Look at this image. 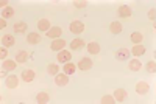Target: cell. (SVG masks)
Listing matches in <instances>:
<instances>
[{"label": "cell", "instance_id": "obj_1", "mask_svg": "<svg viewBox=\"0 0 156 104\" xmlns=\"http://www.w3.org/2000/svg\"><path fill=\"white\" fill-rule=\"evenodd\" d=\"M70 33H73V34H80V33H83V30H84V25H83V22H80V20H73L72 23H70Z\"/></svg>", "mask_w": 156, "mask_h": 104}, {"label": "cell", "instance_id": "obj_2", "mask_svg": "<svg viewBox=\"0 0 156 104\" xmlns=\"http://www.w3.org/2000/svg\"><path fill=\"white\" fill-rule=\"evenodd\" d=\"M5 86H6L8 89H16V87L19 86V78H17L16 75H9V76H6Z\"/></svg>", "mask_w": 156, "mask_h": 104}, {"label": "cell", "instance_id": "obj_3", "mask_svg": "<svg viewBox=\"0 0 156 104\" xmlns=\"http://www.w3.org/2000/svg\"><path fill=\"white\" fill-rule=\"evenodd\" d=\"M76 67L80 70H89L90 67H92V61H90V58H83V59L78 61Z\"/></svg>", "mask_w": 156, "mask_h": 104}, {"label": "cell", "instance_id": "obj_4", "mask_svg": "<svg viewBox=\"0 0 156 104\" xmlns=\"http://www.w3.org/2000/svg\"><path fill=\"white\" fill-rule=\"evenodd\" d=\"M148 90H150V86H148L147 82H144V81H139V82L136 84V92H137L139 95H147Z\"/></svg>", "mask_w": 156, "mask_h": 104}, {"label": "cell", "instance_id": "obj_5", "mask_svg": "<svg viewBox=\"0 0 156 104\" xmlns=\"http://www.w3.org/2000/svg\"><path fill=\"white\" fill-rule=\"evenodd\" d=\"M126 90H123V89H115L114 90V99L117 101V102H123L125 99H126Z\"/></svg>", "mask_w": 156, "mask_h": 104}, {"label": "cell", "instance_id": "obj_6", "mask_svg": "<svg viewBox=\"0 0 156 104\" xmlns=\"http://www.w3.org/2000/svg\"><path fill=\"white\" fill-rule=\"evenodd\" d=\"M55 82H56V86H67L69 84V78H67L66 73L55 75Z\"/></svg>", "mask_w": 156, "mask_h": 104}, {"label": "cell", "instance_id": "obj_7", "mask_svg": "<svg viewBox=\"0 0 156 104\" xmlns=\"http://www.w3.org/2000/svg\"><path fill=\"white\" fill-rule=\"evenodd\" d=\"M129 55H131V53H129L128 48H120V50L115 51V58L119 59V61H126Z\"/></svg>", "mask_w": 156, "mask_h": 104}, {"label": "cell", "instance_id": "obj_8", "mask_svg": "<svg viewBox=\"0 0 156 104\" xmlns=\"http://www.w3.org/2000/svg\"><path fill=\"white\" fill-rule=\"evenodd\" d=\"M64 47H66V41H62V39H58V41H53L50 45V48L53 51H61Z\"/></svg>", "mask_w": 156, "mask_h": 104}, {"label": "cell", "instance_id": "obj_9", "mask_svg": "<svg viewBox=\"0 0 156 104\" xmlns=\"http://www.w3.org/2000/svg\"><path fill=\"white\" fill-rule=\"evenodd\" d=\"M129 53L134 55V56H142V55L145 53V47L140 45V44H137V45H134L131 50H129Z\"/></svg>", "mask_w": 156, "mask_h": 104}, {"label": "cell", "instance_id": "obj_10", "mask_svg": "<svg viewBox=\"0 0 156 104\" xmlns=\"http://www.w3.org/2000/svg\"><path fill=\"white\" fill-rule=\"evenodd\" d=\"M70 58H72V55L69 53V51H66V50H61L59 53H58V61H59V62L66 64V62L70 61Z\"/></svg>", "mask_w": 156, "mask_h": 104}, {"label": "cell", "instance_id": "obj_11", "mask_svg": "<svg viewBox=\"0 0 156 104\" xmlns=\"http://www.w3.org/2000/svg\"><path fill=\"white\" fill-rule=\"evenodd\" d=\"M27 59H28V53L25 50H20V51H17V53H16V62L23 64V62H27Z\"/></svg>", "mask_w": 156, "mask_h": 104}, {"label": "cell", "instance_id": "obj_12", "mask_svg": "<svg viewBox=\"0 0 156 104\" xmlns=\"http://www.w3.org/2000/svg\"><path fill=\"white\" fill-rule=\"evenodd\" d=\"M61 33H62V30H61L59 27H53V28H50V30L47 31V37H50V39H53V37H59V36H61Z\"/></svg>", "mask_w": 156, "mask_h": 104}, {"label": "cell", "instance_id": "obj_13", "mask_svg": "<svg viewBox=\"0 0 156 104\" xmlns=\"http://www.w3.org/2000/svg\"><path fill=\"white\" fill-rule=\"evenodd\" d=\"M22 79L25 82H31L34 79V72L33 70H23L22 72Z\"/></svg>", "mask_w": 156, "mask_h": 104}, {"label": "cell", "instance_id": "obj_14", "mask_svg": "<svg viewBox=\"0 0 156 104\" xmlns=\"http://www.w3.org/2000/svg\"><path fill=\"white\" fill-rule=\"evenodd\" d=\"M140 67H142V64H140V61H137V59H133V61L128 62V69L131 70V72H139Z\"/></svg>", "mask_w": 156, "mask_h": 104}, {"label": "cell", "instance_id": "obj_15", "mask_svg": "<svg viewBox=\"0 0 156 104\" xmlns=\"http://www.w3.org/2000/svg\"><path fill=\"white\" fill-rule=\"evenodd\" d=\"M119 16L120 17H129L131 16V8H129L128 5H122L119 8Z\"/></svg>", "mask_w": 156, "mask_h": 104}, {"label": "cell", "instance_id": "obj_16", "mask_svg": "<svg viewBox=\"0 0 156 104\" xmlns=\"http://www.w3.org/2000/svg\"><path fill=\"white\" fill-rule=\"evenodd\" d=\"M84 47V41H83V39H73V41L70 42V48L72 50H81Z\"/></svg>", "mask_w": 156, "mask_h": 104}, {"label": "cell", "instance_id": "obj_17", "mask_svg": "<svg viewBox=\"0 0 156 104\" xmlns=\"http://www.w3.org/2000/svg\"><path fill=\"white\" fill-rule=\"evenodd\" d=\"M37 28L41 30V31H48L51 27H50V22L47 19H41V20L37 22Z\"/></svg>", "mask_w": 156, "mask_h": 104}, {"label": "cell", "instance_id": "obj_18", "mask_svg": "<svg viewBox=\"0 0 156 104\" xmlns=\"http://www.w3.org/2000/svg\"><path fill=\"white\" fill-rule=\"evenodd\" d=\"M27 41H28V44H39L41 42V36H39L37 33H28V37H27Z\"/></svg>", "mask_w": 156, "mask_h": 104}, {"label": "cell", "instance_id": "obj_19", "mask_svg": "<svg viewBox=\"0 0 156 104\" xmlns=\"http://www.w3.org/2000/svg\"><path fill=\"white\" fill-rule=\"evenodd\" d=\"M87 51H89L90 55H98L100 53V45L97 42H90L87 45Z\"/></svg>", "mask_w": 156, "mask_h": 104}, {"label": "cell", "instance_id": "obj_20", "mask_svg": "<svg viewBox=\"0 0 156 104\" xmlns=\"http://www.w3.org/2000/svg\"><path fill=\"white\" fill-rule=\"evenodd\" d=\"M16 69V61H3V72H11V70H14Z\"/></svg>", "mask_w": 156, "mask_h": 104}, {"label": "cell", "instance_id": "obj_21", "mask_svg": "<svg viewBox=\"0 0 156 104\" xmlns=\"http://www.w3.org/2000/svg\"><path fill=\"white\" fill-rule=\"evenodd\" d=\"M2 44L5 47H12V45H14V37H12L11 34H5L2 37Z\"/></svg>", "mask_w": 156, "mask_h": 104}, {"label": "cell", "instance_id": "obj_22", "mask_svg": "<svg viewBox=\"0 0 156 104\" xmlns=\"http://www.w3.org/2000/svg\"><path fill=\"white\" fill-rule=\"evenodd\" d=\"M109 30H111L112 34H119V33L122 31V23H120V22H112V23L109 25Z\"/></svg>", "mask_w": 156, "mask_h": 104}, {"label": "cell", "instance_id": "obj_23", "mask_svg": "<svg viewBox=\"0 0 156 104\" xmlns=\"http://www.w3.org/2000/svg\"><path fill=\"white\" fill-rule=\"evenodd\" d=\"M129 39H131V42L134 44V45H137V44H140L142 42V39H144V36H142L140 33H131V36H129Z\"/></svg>", "mask_w": 156, "mask_h": 104}, {"label": "cell", "instance_id": "obj_24", "mask_svg": "<svg viewBox=\"0 0 156 104\" xmlns=\"http://www.w3.org/2000/svg\"><path fill=\"white\" fill-rule=\"evenodd\" d=\"M75 70H76V65H75V64L66 62V65H64V73H66V75H73Z\"/></svg>", "mask_w": 156, "mask_h": 104}, {"label": "cell", "instance_id": "obj_25", "mask_svg": "<svg viewBox=\"0 0 156 104\" xmlns=\"http://www.w3.org/2000/svg\"><path fill=\"white\" fill-rule=\"evenodd\" d=\"M28 28V25L25 23V22H17L14 23V31L16 33H25V30Z\"/></svg>", "mask_w": 156, "mask_h": 104}, {"label": "cell", "instance_id": "obj_26", "mask_svg": "<svg viewBox=\"0 0 156 104\" xmlns=\"http://www.w3.org/2000/svg\"><path fill=\"white\" fill-rule=\"evenodd\" d=\"M12 14H14V8L6 6V8L2 9V16H3V19H9V17H12Z\"/></svg>", "mask_w": 156, "mask_h": 104}, {"label": "cell", "instance_id": "obj_27", "mask_svg": "<svg viewBox=\"0 0 156 104\" xmlns=\"http://www.w3.org/2000/svg\"><path fill=\"white\" fill-rule=\"evenodd\" d=\"M48 99H50V96H48V93H45V92H41V93H37L36 95V101L37 102H48Z\"/></svg>", "mask_w": 156, "mask_h": 104}, {"label": "cell", "instance_id": "obj_28", "mask_svg": "<svg viewBox=\"0 0 156 104\" xmlns=\"http://www.w3.org/2000/svg\"><path fill=\"white\" fill-rule=\"evenodd\" d=\"M145 69H147L148 73H154V72H156V62H154V61H148V64H147Z\"/></svg>", "mask_w": 156, "mask_h": 104}, {"label": "cell", "instance_id": "obj_29", "mask_svg": "<svg viewBox=\"0 0 156 104\" xmlns=\"http://www.w3.org/2000/svg\"><path fill=\"white\" fill-rule=\"evenodd\" d=\"M47 73H48V75H58V65H55V64H50V65L47 67Z\"/></svg>", "mask_w": 156, "mask_h": 104}, {"label": "cell", "instance_id": "obj_30", "mask_svg": "<svg viewBox=\"0 0 156 104\" xmlns=\"http://www.w3.org/2000/svg\"><path fill=\"white\" fill-rule=\"evenodd\" d=\"M101 102L103 104H112V102H115V99H114V96H111V95H105L101 98Z\"/></svg>", "mask_w": 156, "mask_h": 104}, {"label": "cell", "instance_id": "obj_31", "mask_svg": "<svg viewBox=\"0 0 156 104\" xmlns=\"http://www.w3.org/2000/svg\"><path fill=\"white\" fill-rule=\"evenodd\" d=\"M73 5H75L76 8H84V6L87 5V2H86V0H81V2H73Z\"/></svg>", "mask_w": 156, "mask_h": 104}, {"label": "cell", "instance_id": "obj_32", "mask_svg": "<svg viewBox=\"0 0 156 104\" xmlns=\"http://www.w3.org/2000/svg\"><path fill=\"white\" fill-rule=\"evenodd\" d=\"M6 56H8V50L2 47V50H0V59H2V61H3V59H5Z\"/></svg>", "mask_w": 156, "mask_h": 104}, {"label": "cell", "instance_id": "obj_33", "mask_svg": "<svg viewBox=\"0 0 156 104\" xmlns=\"http://www.w3.org/2000/svg\"><path fill=\"white\" fill-rule=\"evenodd\" d=\"M154 14H156V11H154V8H153V9H150V11H148V17H150V19H151V20H154Z\"/></svg>", "mask_w": 156, "mask_h": 104}, {"label": "cell", "instance_id": "obj_34", "mask_svg": "<svg viewBox=\"0 0 156 104\" xmlns=\"http://www.w3.org/2000/svg\"><path fill=\"white\" fill-rule=\"evenodd\" d=\"M6 27V20L2 17V20H0V28H5Z\"/></svg>", "mask_w": 156, "mask_h": 104}, {"label": "cell", "instance_id": "obj_35", "mask_svg": "<svg viewBox=\"0 0 156 104\" xmlns=\"http://www.w3.org/2000/svg\"><path fill=\"white\" fill-rule=\"evenodd\" d=\"M0 5H2V8H6L8 2H6V0H2V2H0Z\"/></svg>", "mask_w": 156, "mask_h": 104}]
</instances>
